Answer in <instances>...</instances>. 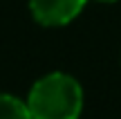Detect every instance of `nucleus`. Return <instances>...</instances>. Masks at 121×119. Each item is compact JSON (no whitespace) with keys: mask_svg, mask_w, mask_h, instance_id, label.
I'll use <instances>...</instances> for the list:
<instances>
[{"mask_svg":"<svg viewBox=\"0 0 121 119\" xmlns=\"http://www.w3.org/2000/svg\"><path fill=\"white\" fill-rule=\"evenodd\" d=\"M27 108L31 119H78L83 110V88L65 72L45 74L31 85Z\"/></svg>","mask_w":121,"mask_h":119,"instance_id":"nucleus-1","label":"nucleus"},{"mask_svg":"<svg viewBox=\"0 0 121 119\" xmlns=\"http://www.w3.org/2000/svg\"><path fill=\"white\" fill-rule=\"evenodd\" d=\"M87 0H29L34 18L45 27H60L72 22L83 11Z\"/></svg>","mask_w":121,"mask_h":119,"instance_id":"nucleus-2","label":"nucleus"},{"mask_svg":"<svg viewBox=\"0 0 121 119\" xmlns=\"http://www.w3.org/2000/svg\"><path fill=\"white\" fill-rule=\"evenodd\" d=\"M0 119H31V115L25 101L11 94H0Z\"/></svg>","mask_w":121,"mask_h":119,"instance_id":"nucleus-3","label":"nucleus"},{"mask_svg":"<svg viewBox=\"0 0 121 119\" xmlns=\"http://www.w3.org/2000/svg\"><path fill=\"white\" fill-rule=\"evenodd\" d=\"M103 2H112V0H103Z\"/></svg>","mask_w":121,"mask_h":119,"instance_id":"nucleus-4","label":"nucleus"}]
</instances>
